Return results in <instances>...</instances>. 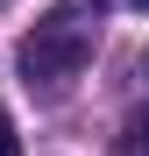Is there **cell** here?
<instances>
[{
  "label": "cell",
  "mask_w": 149,
  "mask_h": 156,
  "mask_svg": "<svg viewBox=\"0 0 149 156\" xmlns=\"http://www.w3.org/2000/svg\"><path fill=\"white\" fill-rule=\"evenodd\" d=\"M142 78H149V57H142Z\"/></svg>",
  "instance_id": "5"
},
{
  "label": "cell",
  "mask_w": 149,
  "mask_h": 156,
  "mask_svg": "<svg viewBox=\"0 0 149 156\" xmlns=\"http://www.w3.org/2000/svg\"><path fill=\"white\" fill-rule=\"evenodd\" d=\"M0 156H21V142H14V121H7V107H0Z\"/></svg>",
  "instance_id": "3"
},
{
  "label": "cell",
  "mask_w": 149,
  "mask_h": 156,
  "mask_svg": "<svg viewBox=\"0 0 149 156\" xmlns=\"http://www.w3.org/2000/svg\"><path fill=\"white\" fill-rule=\"evenodd\" d=\"M114 156H149V128H135V135H121V142H114Z\"/></svg>",
  "instance_id": "2"
},
{
  "label": "cell",
  "mask_w": 149,
  "mask_h": 156,
  "mask_svg": "<svg viewBox=\"0 0 149 156\" xmlns=\"http://www.w3.org/2000/svg\"><path fill=\"white\" fill-rule=\"evenodd\" d=\"M128 7H149V0H128Z\"/></svg>",
  "instance_id": "4"
},
{
  "label": "cell",
  "mask_w": 149,
  "mask_h": 156,
  "mask_svg": "<svg viewBox=\"0 0 149 156\" xmlns=\"http://www.w3.org/2000/svg\"><path fill=\"white\" fill-rule=\"evenodd\" d=\"M92 43H99V21H85L78 7H50L36 29L21 36V78L57 92V85H71V78L85 71Z\"/></svg>",
  "instance_id": "1"
}]
</instances>
